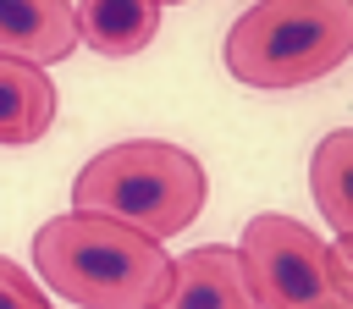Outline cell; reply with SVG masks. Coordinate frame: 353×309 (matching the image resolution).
<instances>
[{"label":"cell","mask_w":353,"mask_h":309,"mask_svg":"<svg viewBox=\"0 0 353 309\" xmlns=\"http://www.w3.org/2000/svg\"><path fill=\"white\" fill-rule=\"evenodd\" d=\"M232 254L254 309H309L325 298V276H320L325 243L292 215H276V210L254 215L232 243Z\"/></svg>","instance_id":"277c9868"},{"label":"cell","mask_w":353,"mask_h":309,"mask_svg":"<svg viewBox=\"0 0 353 309\" xmlns=\"http://www.w3.org/2000/svg\"><path fill=\"white\" fill-rule=\"evenodd\" d=\"M0 309H55V298H50L22 265H11V259L0 254Z\"/></svg>","instance_id":"8fae6325"},{"label":"cell","mask_w":353,"mask_h":309,"mask_svg":"<svg viewBox=\"0 0 353 309\" xmlns=\"http://www.w3.org/2000/svg\"><path fill=\"white\" fill-rule=\"evenodd\" d=\"M154 309H254V298L243 287L237 254L226 243H204L171 259V281Z\"/></svg>","instance_id":"5b68a950"},{"label":"cell","mask_w":353,"mask_h":309,"mask_svg":"<svg viewBox=\"0 0 353 309\" xmlns=\"http://www.w3.org/2000/svg\"><path fill=\"white\" fill-rule=\"evenodd\" d=\"M160 33V6L154 0H88V6H72V39L88 44L94 55H138L149 50Z\"/></svg>","instance_id":"52a82bcc"},{"label":"cell","mask_w":353,"mask_h":309,"mask_svg":"<svg viewBox=\"0 0 353 309\" xmlns=\"http://www.w3.org/2000/svg\"><path fill=\"white\" fill-rule=\"evenodd\" d=\"M320 276H325V303L353 309V237H331V243H325Z\"/></svg>","instance_id":"30bf717a"},{"label":"cell","mask_w":353,"mask_h":309,"mask_svg":"<svg viewBox=\"0 0 353 309\" xmlns=\"http://www.w3.org/2000/svg\"><path fill=\"white\" fill-rule=\"evenodd\" d=\"M77 50L72 6L61 0H0V55L22 66H55Z\"/></svg>","instance_id":"8992f818"},{"label":"cell","mask_w":353,"mask_h":309,"mask_svg":"<svg viewBox=\"0 0 353 309\" xmlns=\"http://www.w3.org/2000/svg\"><path fill=\"white\" fill-rule=\"evenodd\" d=\"M309 188H314V204L331 221V232L353 237V127H336L314 143Z\"/></svg>","instance_id":"9c48e42d"},{"label":"cell","mask_w":353,"mask_h":309,"mask_svg":"<svg viewBox=\"0 0 353 309\" xmlns=\"http://www.w3.org/2000/svg\"><path fill=\"white\" fill-rule=\"evenodd\" d=\"M204 199H210L204 166L182 143H165V138L110 143L72 182L77 215H105L116 226H132L149 243H165V237L188 232L199 221Z\"/></svg>","instance_id":"7a4b0ae2"},{"label":"cell","mask_w":353,"mask_h":309,"mask_svg":"<svg viewBox=\"0 0 353 309\" xmlns=\"http://www.w3.org/2000/svg\"><path fill=\"white\" fill-rule=\"evenodd\" d=\"M39 287L77 309H154L171 281V254L105 215H50L33 232Z\"/></svg>","instance_id":"6da1fadb"},{"label":"cell","mask_w":353,"mask_h":309,"mask_svg":"<svg viewBox=\"0 0 353 309\" xmlns=\"http://www.w3.org/2000/svg\"><path fill=\"white\" fill-rule=\"evenodd\" d=\"M353 55V6L265 0L226 28V72L248 88H303Z\"/></svg>","instance_id":"3957f363"},{"label":"cell","mask_w":353,"mask_h":309,"mask_svg":"<svg viewBox=\"0 0 353 309\" xmlns=\"http://www.w3.org/2000/svg\"><path fill=\"white\" fill-rule=\"evenodd\" d=\"M50 127H55V83H50V72L0 55V143L22 149V143H39Z\"/></svg>","instance_id":"ba28073f"},{"label":"cell","mask_w":353,"mask_h":309,"mask_svg":"<svg viewBox=\"0 0 353 309\" xmlns=\"http://www.w3.org/2000/svg\"><path fill=\"white\" fill-rule=\"evenodd\" d=\"M309 309H342V303H325V298H320V303H309Z\"/></svg>","instance_id":"7c38bea8"}]
</instances>
